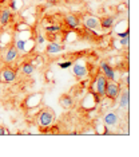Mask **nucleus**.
I'll return each instance as SVG.
<instances>
[{
    "label": "nucleus",
    "mask_w": 139,
    "mask_h": 157,
    "mask_svg": "<svg viewBox=\"0 0 139 157\" xmlns=\"http://www.w3.org/2000/svg\"><path fill=\"white\" fill-rule=\"evenodd\" d=\"M53 121H55V113L52 109L49 108H44L42 109L38 114V124L42 129H48L52 126Z\"/></svg>",
    "instance_id": "1"
},
{
    "label": "nucleus",
    "mask_w": 139,
    "mask_h": 157,
    "mask_svg": "<svg viewBox=\"0 0 139 157\" xmlns=\"http://www.w3.org/2000/svg\"><path fill=\"white\" fill-rule=\"evenodd\" d=\"M107 81H108V79H107V78L103 75V74H98L90 90H95V91L98 93V94L103 98V97H104V93H106V85H107Z\"/></svg>",
    "instance_id": "2"
},
{
    "label": "nucleus",
    "mask_w": 139,
    "mask_h": 157,
    "mask_svg": "<svg viewBox=\"0 0 139 157\" xmlns=\"http://www.w3.org/2000/svg\"><path fill=\"white\" fill-rule=\"evenodd\" d=\"M119 94H120V86L119 85H118L115 81H107L104 97L111 99V101H115V99L119 97Z\"/></svg>",
    "instance_id": "3"
},
{
    "label": "nucleus",
    "mask_w": 139,
    "mask_h": 157,
    "mask_svg": "<svg viewBox=\"0 0 139 157\" xmlns=\"http://www.w3.org/2000/svg\"><path fill=\"white\" fill-rule=\"evenodd\" d=\"M16 71L13 69H11V67H4L2 71H0V79L3 82H7V83H11V82L16 81Z\"/></svg>",
    "instance_id": "4"
},
{
    "label": "nucleus",
    "mask_w": 139,
    "mask_h": 157,
    "mask_svg": "<svg viewBox=\"0 0 139 157\" xmlns=\"http://www.w3.org/2000/svg\"><path fill=\"white\" fill-rule=\"evenodd\" d=\"M72 74L78 79H83L88 75L87 66L84 63H75V65H72Z\"/></svg>",
    "instance_id": "5"
},
{
    "label": "nucleus",
    "mask_w": 139,
    "mask_h": 157,
    "mask_svg": "<svg viewBox=\"0 0 139 157\" xmlns=\"http://www.w3.org/2000/svg\"><path fill=\"white\" fill-rule=\"evenodd\" d=\"M101 71L108 81H115V77H116L115 70H114L112 66H110L107 62H101Z\"/></svg>",
    "instance_id": "6"
},
{
    "label": "nucleus",
    "mask_w": 139,
    "mask_h": 157,
    "mask_svg": "<svg viewBox=\"0 0 139 157\" xmlns=\"http://www.w3.org/2000/svg\"><path fill=\"white\" fill-rule=\"evenodd\" d=\"M103 121L107 125V128H114L119 124V117H118V114L115 112H107L104 114V117H103Z\"/></svg>",
    "instance_id": "7"
},
{
    "label": "nucleus",
    "mask_w": 139,
    "mask_h": 157,
    "mask_svg": "<svg viewBox=\"0 0 139 157\" xmlns=\"http://www.w3.org/2000/svg\"><path fill=\"white\" fill-rule=\"evenodd\" d=\"M12 19H13V13L9 8H4L0 11V26H3V27L8 26L12 22Z\"/></svg>",
    "instance_id": "8"
},
{
    "label": "nucleus",
    "mask_w": 139,
    "mask_h": 157,
    "mask_svg": "<svg viewBox=\"0 0 139 157\" xmlns=\"http://www.w3.org/2000/svg\"><path fill=\"white\" fill-rule=\"evenodd\" d=\"M64 23H66V26L68 27V28L76 30V28L80 26V19L76 15H72V13H70V15H67L66 17H64Z\"/></svg>",
    "instance_id": "9"
},
{
    "label": "nucleus",
    "mask_w": 139,
    "mask_h": 157,
    "mask_svg": "<svg viewBox=\"0 0 139 157\" xmlns=\"http://www.w3.org/2000/svg\"><path fill=\"white\" fill-rule=\"evenodd\" d=\"M83 26L86 30H95L99 27V19L96 16H86L83 19Z\"/></svg>",
    "instance_id": "10"
},
{
    "label": "nucleus",
    "mask_w": 139,
    "mask_h": 157,
    "mask_svg": "<svg viewBox=\"0 0 139 157\" xmlns=\"http://www.w3.org/2000/svg\"><path fill=\"white\" fill-rule=\"evenodd\" d=\"M19 58V51L16 50L15 46H11V47H8V50L5 51V56H4V60L7 63H12L15 62V60Z\"/></svg>",
    "instance_id": "11"
},
{
    "label": "nucleus",
    "mask_w": 139,
    "mask_h": 157,
    "mask_svg": "<svg viewBox=\"0 0 139 157\" xmlns=\"http://www.w3.org/2000/svg\"><path fill=\"white\" fill-rule=\"evenodd\" d=\"M99 26L104 30H110L115 26V16H104L99 19Z\"/></svg>",
    "instance_id": "12"
},
{
    "label": "nucleus",
    "mask_w": 139,
    "mask_h": 157,
    "mask_svg": "<svg viewBox=\"0 0 139 157\" xmlns=\"http://www.w3.org/2000/svg\"><path fill=\"white\" fill-rule=\"evenodd\" d=\"M27 39H21V38H17L15 36V39H13V46L16 47L17 51L20 52H28L27 50Z\"/></svg>",
    "instance_id": "13"
},
{
    "label": "nucleus",
    "mask_w": 139,
    "mask_h": 157,
    "mask_svg": "<svg viewBox=\"0 0 139 157\" xmlns=\"http://www.w3.org/2000/svg\"><path fill=\"white\" fill-rule=\"evenodd\" d=\"M46 51H47L48 54H59V52L63 51V46L60 43H58V42H49L47 44Z\"/></svg>",
    "instance_id": "14"
},
{
    "label": "nucleus",
    "mask_w": 139,
    "mask_h": 157,
    "mask_svg": "<svg viewBox=\"0 0 139 157\" xmlns=\"http://www.w3.org/2000/svg\"><path fill=\"white\" fill-rule=\"evenodd\" d=\"M59 102H60V105H62L64 109H70V108H72L74 106V99H72V97H71L70 94H63L62 97H60Z\"/></svg>",
    "instance_id": "15"
},
{
    "label": "nucleus",
    "mask_w": 139,
    "mask_h": 157,
    "mask_svg": "<svg viewBox=\"0 0 139 157\" xmlns=\"http://www.w3.org/2000/svg\"><path fill=\"white\" fill-rule=\"evenodd\" d=\"M119 97H120V102H119L120 108L127 109L128 105H130V93H128V90H124L123 93H120Z\"/></svg>",
    "instance_id": "16"
},
{
    "label": "nucleus",
    "mask_w": 139,
    "mask_h": 157,
    "mask_svg": "<svg viewBox=\"0 0 139 157\" xmlns=\"http://www.w3.org/2000/svg\"><path fill=\"white\" fill-rule=\"evenodd\" d=\"M34 71H35V66L31 62H24L21 65V73L26 74V75H31Z\"/></svg>",
    "instance_id": "17"
},
{
    "label": "nucleus",
    "mask_w": 139,
    "mask_h": 157,
    "mask_svg": "<svg viewBox=\"0 0 139 157\" xmlns=\"http://www.w3.org/2000/svg\"><path fill=\"white\" fill-rule=\"evenodd\" d=\"M46 33L47 34H59L60 30H62V27L59 26V24H49V26H46Z\"/></svg>",
    "instance_id": "18"
},
{
    "label": "nucleus",
    "mask_w": 139,
    "mask_h": 157,
    "mask_svg": "<svg viewBox=\"0 0 139 157\" xmlns=\"http://www.w3.org/2000/svg\"><path fill=\"white\" fill-rule=\"evenodd\" d=\"M21 4H23L21 0H9V10L13 12H16L21 8Z\"/></svg>",
    "instance_id": "19"
},
{
    "label": "nucleus",
    "mask_w": 139,
    "mask_h": 157,
    "mask_svg": "<svg viewBox=\"0 0 139 157\" xmlns=\"http://www.w3.org/2000/svg\"><path fill=\"white\" fill-rule=\"evenodd\" d=\"M72 65H74V62H71V60H66V62H60L59 67L60 69H63V70H66V69H70Z\"/></svg>",
    "instance_id": "20"
},
{
    "label": "nucleus",
    "mask_w": 139,
    "mask_h": 157,
    "mask_svg": "<svg viewBox=\"0 0 139 157\" xmlns=\"http://www.w3.org/2000/svg\"><path fill=\"white\" fill-rule=\"evenodd\" d=\"M128 43H130V38L128 36L120 38V44H122V47H128Z\"/></svg>",
    "instance_id": "21"
},
{
    "label": "nucleus",
    "mask_w": 139,
    "mask_h": 157,
    "mask_svg": "<svg viewBox=\"0 0 139 157\" xmlns=\"http://www.w3.org/2000/svg\"><path fill=\"white\" fill-rule=\"evenodd\" d=\"M35 42H36L38 44H44V42H46V38L43 36L42 34H38V36H36V39H35Z\"/></svg>",
    "instance_id": "22"
},
{
    "label": "nucleus",
    "mask_w": 139,
    "mask_h": 157,
    "mask_svg": "<svg viewBox=\"0 0 139 157\" xmlns=\"http://www.w3.org/2000/svg\"><path fill=\"white\" fill-rule=\"evenodd\" d=\"M9 134V130L5 126H0V136H7Z\"/></svg>",
    "instance_id": "23"
},
{
    "label": "nucleus",
    "mask_w": 139,
    "mask_h": 157,
    "mask_svg": "<svg viewBox=\"0 0 139 157\" xmlns=\"http://www.w3.org/2000/svg\"><path fill=\"white\" fill-rule=\"evenodd\" d=\"M116 35H118V36H119V38H124V36H128V35H130V30H128V28H127V30L124 31V33H120V31H119V33H118Z\"/></svg>",
    "instance_id": "24"
},
{
    "label": "nucleus",
    "mask_w": 139,
    "mask_h": 157,
    "mask_svg": "<svg viewBox=\"0 0 139 157\" xmlns=\"http://www.w3.org/2000/svg\"><path fill=\"white\" fill-rule=\"evenodd\" d=\"M56 3H58V0H48L47 2V7H51V6H53V4H56Z\"/></svg>",
    "instance_id": "25"
},
{
    "label": "nucleus",
    "mask_w": 139,
    "mask_h": 157,
    "mask_svg": "<svg viewBox=\"0 0 139 157\" xmlns=\"http://www.w3.org/2000/svg\"><path fill=\"white\" fill-rule=\"evenodd\" d=\"M122 10H126L124 8V6H119V11H122Z\"/></svg>",
    "instance_id": "26"
},
{
    "label": "nucleus",
    "mask_w": 139,
    "mask_h": 157,
    "mask_svg": "<svg viewBox=\"0 0 139 157\" xmlns=\"http://www.w3.org/2000/svg\"><path fill=\"white\" fill-rule=\"evenodd\" d=\"M5 2V0H0V4H3V3H4Z\"/></svg>",
    "instance_id": "27"
}]
</instances>
